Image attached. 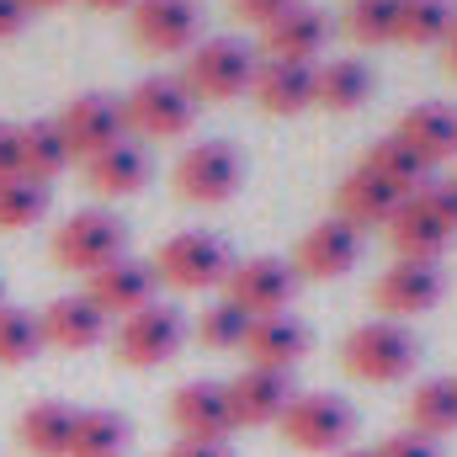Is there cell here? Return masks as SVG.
<instances>
[{
	"label": "cell",
	"instance_id": "1",
	"mask_svg": "<svg viewBox=\"0 0 457 457\" xmlns=\"http://www.w3.org/2000/svg\"><path fill=\"white\" fill-rule=\"evenodd\" d=\"M341 361H345V372L361 378V383H399V378L415 372L420 341L399 320H361L356 330H345Z\"/></svg>",
	"mask_w": 457,
	"mask_h": 457
},
{
	"label": "cell",
	"instance_id": "2",
	"mask_svg": "<svg viewBox=\"0 0 457 457\" xmlns=\"http://www.w3.org/2000/svg\"><path fill=\"white\" fill-rule=\"evenodd\" d=\"M154 277L176 293H208V287H224L228 277V245L208 228H181L170 239H160V250L149 255Z\"/></svg>",
	"mask_w": 457,
	"mask_h": 457
},
{
	"label": "cell",
	"instance_id": "3",
	"mask_svg": "<svg viewBox=\"0 0 457 457\" xmlns=\"http://www.w3.org/2000/svg\"><path fill=\"white\" fill-rule=\"evenodd\" d=\"M203 112V102L187 91L181 75H144L128 96H122V117L128 133L138 138H181Z\"/></svg>",
	"mask_w": 457,
	"mask_h": 457
},
{
	"label": "cell",
	"instance_id": "4",
	"mask_svg": "<svg viewBox=\"0 0 457 457\" xmlns=\"http://www.w3.org/2000/svg\"><path fill=\"white\" fill-rule=\"evenodd\" d=\"M245 181V160L228 138H203V144H187L176 170H170V187L181 203H197V208H219L239 192Z\"/></svg>",
	"mask_w": 457,
	"mask_h": 457
},
{
	"label": "cell",
	"instance_id": "5",
	"mask_svg": "<svg viewBox=\"0 0 457 457\" xmlns=\"http://www.w3.org/2000/svg\"><path fill=\"white\" fill-rule=\"evenodd\" d=\"M122 255H128V228L107 208H80V213H70L64 224L54 228V261L64 271L91 277V271L122 261Z\"/></svg>",
	"mask_w": 457,
	"mask_h": 457
},
{
	"label": "cell",
	"instance_id": "6",
	"mask_svg": "<svg viewBox=\"0 0 457 457\" xmlns=\"http://www.w3.org/2000/svg\"><path fill=\"white\" fill-rule=\"evenodd\" d=\"M277 436L298 453H341L356 436V410L341 394H293V404L277 420Z\"/></svg>",
	"mask_w": 457,
	"mask_h": 457
},
{
	"label": "cell",
	"instance_id": "7",
	"mask_svg": "<svg viewBox=\"0 0 457 457\" xmlns=\"http://www.w3.org/2000/svg\"><path fill=\"white\" fill-rule=\"evenodd\" d=\"M255 70H261V59L250 54V43H239V37H208V43H197L187 54L181 80H187V91L197 102H234V96L250 91Z\"/></svg>",
	"mask_w": 457,
	"mask_h": 457
},
{
	"label": "cell",
	"instance_id": "8",
	"mask_svg": "<svg viewBox=\"0 0 457 457\" xmlns=\"http://www.w3.org/2000/svg\"><path fill=\"white\" fill-rule=\"evenodd\" d=\"M181 341H187V314L176 303H160V298L144 303L138 314L117 320L112 330V351L122 367H160L181 351Z\"/></svg>",
	"mask_w": 457,
	"mask_h": 457
},
{
	"label": "cell",
	"instance_id": "9",
	"mask_svg": "<svg viewBox=\"0 0 457 457\" xmlns=\"http://www.w3.org/2000/svg\"><path fill=\"white\" fill-rule=\"evenodd\" d=\"M224 298L234 309H245L250 320H261V314H287L293 298H298V271H293V261H282V255L234 261L228 277H224Z\"/></svg>",
	"mask_w": 457,
	"mask_h": 457
},
{
	"label": "cell",
	"instance_id": "10",
	"mask_svg": "<svg viewBox=\"0 0 457 457\" xmlns=\"http://www.w3.org/2000/svg\"><path fill=\"white\" fill-rule=\"evenodd\" d=\"M442 293H447L442 266H431V261H394V266H383V277L372 282V309H378L383 320H399V325H404L410 314L436 309Z\"/></svg>",
	"mask_w": 457,
	"mask_h": 457
},
{
	"label": "cell",
	"instance_id": "11",
	"mask_svg": "<svg viewBox=\"0 0 457 457\" xmlns=\"http://www.w3.org/2000/svg\"><path fill=\"white\" fill-rule=\"evenodd\" d=\"M128 27L138 48L149 54H192L203 32V5L197 0H133Z\"/></svg>",
	"mask_w": 457,
	"mask_h": 457
},
{
	"label": "cell",
	"instance_id": "12",
	"mask_svg": "<svg viewBox=\"0 0 457 457\" xmlns=\"http://www.w3.org/2000/svg\"><path fill=\"white\" fill-rule=\"evenodd\" d=\"M59 128L75 149V160H91L102 149H112L128 138V117H122V96H107V91H86L75 96L64 112H59Z\"/></svg>",
	"mask_w": 457,
	"mask_h": 457
},
{
	"label": "cell",
	"instance_id": "13",
	"mask_svg": "<svg viewBox=\"0 0 457 457\" xmlns=\"http://www.w3.org/2000/svg\"><path fill=\"white\" fill-rule=\"evenodd\" d=\"M356 261H361V228H351L336 213L320 219V224L298 239V250H293V271L309 277V282H336Z\"/></svg>",
	"mask_w": 457,
	"mask_h": 457
},
{
	"label": "cell",
	"instance_id": "14",
	"mask_svg": "<svg viewBox=\"0 0 457 457\" xmlns=\"http://www.w3.org/2000/svg\"><path fill=\"white\" fill-rule=\"evenodd\" d=\"M228 415L234 426H277L282 410L293 404V372H271V367H239L224 383Z\"/></svg>",
	"mask_w": 457,
	"mask_h": 457
},
{
	"label": "cell",
	"instance_id": "15",
	"mask_svg": "<svg viewBox=\"0 0 457 457\" xmlns=\"http://www.w3.org/2000/svg\"><path fill=\"white\" fill-rule=\"evenodd\" d=\"M325 43H330V16L320 5H303V0L261 27V54L282 59V64H314L325 54Z\"/></svg>",
	"mask_w": 457,
	"mask_h": 457
},
{
	"label": "cell",
	"instance_id": "16",
	"mask_svg": "<svg viewBox=\"0 0 457 457\" xmlns=\"http://www.w3.org/2000/svg\"><path fill=\"white\" fill-rule=\"evenodd\" d=\"M154 287H160V277H154V266L149 261H133V255H122L112 266H102V271H91L86 277V298L107 314V320H128V314H138L144 303H154Z\"/></svg>",
	"mask_w": 457,
	"mask_h": 457
},
{
	"label": "cell",
	"instance_id": "17",
	"mask_svg": "<svg viewBox=\"0 0 457 457\" xmlns=\"http://www.w3.org/2000/svg\"><path fill=\"white\" fill-rule=\"evenodd\" d=\"M170 420L187 442H224L234 431V415H228V394L224 383L213 378H192L170 394Z\"/></svg>",
	"mask_w": 457,
	"mask_h": 457
},
{
	"label": "cell",
	"instance_id": "18",
	"mask_svg": "<svg viewBox=\"0 0 457 457\" xmlns=\"http://www.w3.org/2000/svg\"><path fill=\"white\" fill-rule=\"evenodd\" d=\"M309 325L298 320V314H261V320H250V336H245V356H250V367H271V372H293L303 356H309Z\"/></svg>",
	"mask_w": 457,
	"mask_h": 457
},
{
	"label": "cell",
	"instance_id": "19",
	"mask_svg": "<svg viewBox=\"0 0 457 457\" xmlns=\"http://www.w3.org/2000/svg\"><path fill=\"white\" fill-rule=\"evenodd\" d=\"M37 325H43V345H59V351H91V345L107 341V314H102L86 293L54 298V303L37 314Z\"/></svg>",
	"mask_w": 457,
	"mask_h": 457
},
{
	"label": "cell",
	"instance_id": "20",
	"mask_svg": "<svg viewBox=\"0 0 457 457\" xmlns=\"http://www.w3.org/2000/svg\"><path fill=\"white\" fill-rule=\"evenodd\" d=\"M255 107L271 117H298L314 107V64H282V59H261L255 80H250Z\"/></svg>",
	"mask_w": 457,
	"mask_h": 457
},
{
	"label": "cell",
	"instance_id": "21",
	"mask_svg": "<svg viewBox=\"0 0 457 457\" xmlns=\"http://www.w3.org/2000/svg\"><path fill=\"white\" fill-rule=\"evenodd\" d=\"M404 192H394L388 181H378L372 170H345L341 187H336V219H345L351 228H383L399 213Z\"/></svg>",
	"mask_w": 457,
	"mask_h": 457
},
{
	"label": "cell",
	"instance_id": "22",
	"mask_svg": "<svg viewBox=\"0 0 457 457\" xmlns=\"http://www.w3.org/2000/svg\"><path fill=\"white\" fill-rule=\"evenodd\" d=\"M75 404L70 399H32L16 415V442L27 457H70V436H75Z\"/></svg>",
	"mask_w": 457,
	"mask_h": 457
},
{
	"label": "cell",
	"instance_id": "23",
	"mask_svg": "<svg viewBox=\"0 0 457 457\" xmlns=\"http://www.w3.org/2000/svg\"><path fill=\"white\" fill-rule=\"evenodd\" d=\"M394 133H399V138L420 154V165L431 170V165H442V160L457 154V107H447V102H415L410 112L399 117Z\"/></svg>",
	"mask_w": 457,
	"mask_h": 457
},
{
	"label": "cell",
	"instance_id": "24",
	"mask_svg": "<svg viewBox=\"0 0 457 457\" xmlns=\"http://www.w3.org/2000/svg\"><path fill=\"white\" fill-rule=\"evenodd\" d=\"M149 170H154L149 149L133 144V138H122V144H112V149H102V154L86 160V187L96 197H133V192L149 187Z\"/></svg>",
	"mask_w": 457,
	"mask_h": 457
},
{
	"label": "cell",
	"instance_id": "25",
	"mask_svg": "<svg viewBox=\"0 0 457 457\" xmlns=\"http://www.w3.org/2000/svg\"><path fill=\"white\" fill-rule=\"evenodd\" d=\"M388 245H394V261H431V266H442V255H447V245H453L457 234L436 224L415 197H404L399 203V213L388 219Z\"/></svg>",
	"mask_w": 457,
	"mask_h": 457
},
{
	"label": "cell",
	"instance_id": "26",
	"mask_svg": "<svg viewBox=\"0 0 457 457\" xmlns=\"http://www.w3.org/2000/svg\"><path fill=\"white\" fill-rule=\"evenodd\" d=\"M367 96H372V64L367 59H325V64H314V107H325V112H356V107H367Z\"/></svg>",
	"mask_w": 457,
	"mask_h": 457
},
{
	"label": "cell",
	"instance_id": "27",
	"mask_svg": "<svg viewBox=\"0 0 457 457\" xmlns=\"http://www.w3.org/2000/svg\"><path fill=\"white\" fill-rule=\"evenodd\" d=\"M70 160H75V149H70L59 117H32V122H21V176L54 181V176L70 170Z\"/></svg>",
	"mask_w": 457,
	"mask_h": 457
},
{
	"label": "cell",
	"instance_id": "28",
	"mask_svg": "<svg viewBox=\"0 0 457 457\" xmlns=\"http://www.w3.org/2000/svg\"><path fill=\"white\" fill-rule=\"evenodd\" d=\"M404 420L415 436H453L457 431V378H426L410 399H404Z\"/></svg>",
	"mask_w": 457,
	"mask_h": 457
},
{
	"label": "cell",
	"instance_id": "29",
	"mask_svg": "<svg viewBox=\"0 0 457 457\" xmlns=\"http://www.w3.org/2000/svg\"><path fill=\"white\" fill-rule=\"evenodd\" d=\"M361 170H372L378 181H388V187H394V192H404V197H410V192L431 176V170L420 165V154H415L399 133L372 138V144H367V154H361Z\"/></svg>",
	"mask_w": 457,
	"mask_h": 457
},
{
	"label": "cell",
	"instance_id": "30",
	"mask_svg": "<svg viewBox=\"0 0 457 457\" xmlns=\"http://www.w3.org/2000/svg\"><path fill=\"white\" fill-rule=\"evenodd\" d=\"M133 442V426L128 415L117 410H80L75 415V436H70V457H122Z\"/></svg>",
	"mask_w": 457,
	"mask_h": 457
},
{
	"label": "cell",
	"instance_id": "31",
	"mask_svg": "<svg viewBox=\"0 0 457 457\" xmlns=\"http://www.w3.org/2000/svg\"><path fill=\"white\" fill-rule=\"evenodd\" d=\"M453 21H457L453 0H399L394 43H404V48H431V43H447Z\"/></svg>",
	"mask_w": 457,
	"mask_h": 457
},
{
	"label": "cell",
	"instance_id": "32",
	"mask_svg": "<svg viewBox=\"0 0 457 457\" xmlns=\"http://www.w3.org/2000/svg\"><path fill=\"white\" fill-rule=\"evenodd\" d=\"M54 203V187L48 181H32V176H5L0 181V228L16 234V228H32Z\"/></svg>",
	"mask_w": 457,
	"mask_h": 457
},
{
	"label": "cell",
	"instance_id": "33",
	"mask_svg": "<svg viewBox=\"0 0 457 457\" xmlns=\"http://www.w3.org/2000/svg\"><path fill=\"white\" fill-rule=\"evenodd\" d=\"M43 351V325L32 309H0V367H27Z\"/></svg>",
	"mask_w": 457,
	"mask_h": 457
},
{
	"label": "cell",
	"instance_id": "34",
	"mask_svg": "<svg viewBox=\"0 0 457 457\" xmlns=\"http://www.w3.org/2000/svg\"><path fill=\"white\" fill-rule=\"evenodd\" d=\"M394 21H399V0H345V32L361 48L394 43Z\"/></svg>",
	"mask_w": 457,
	"mask_h": 457
},
{
	"label": "cell",
	"instance_id": "35",
	"mask_svg": "<svg viewBox=\"0 0 457 457\" xmlns=\"http://www.w3.org/2000/svg\"><path fill=\"white\" fill-rule=\"evenodd\" d=\"M245 336H250V314H245V309H234L224 293L197 314V341L213 345V351H239Z\"/></svg>",
	"mask_w": 457,
	"mask_h": 457
},
{
	"label": "cell",
	"instance_id": "36",
	"mask_svg": "<svg viewBox=\"0 0 457 457\" xmlns=\"http://www.w3.org/2000/svg\"><path fill=\"white\" fill-rule=\"evenodd\" d=\"M410 197H415L436 224L447 228V234H457V176H426Z\"/></svg>",
	"mask_w": 457,
	"mask_h": 457
},
{
	"label": "cell",
	"instance_id": "37",
	"mask_svg": "<svg viewBox=\"0 0 457 457\" xmlns=\"http://www.w3.org/2000/svg\"><path fill=\"white\" fill-rule=\"evenodd\" d=\"M372 457H442V442H431V436H415V431H394V436H383Z\"/></svg>",
	"mask_w": 457,
	"mask_h": 457
},
{
	"label": "cell",
	"instance_id": "38",
	"mask_svg": "<svg viewBox=\"0 0 457 457\" xmlns=\"http://www.w3.org/2000/svg\"><path fill=\"white\" fill-rule=\"evenodd\" d=\"M234 5V16L239 21H255V27H266V21H277L282 11H293L298 0H228Z\"/></svg>",
	"mask_w": 457,
	"mask_h": 457
},
{
	"label": "cell",
	"instance_id": "39",
	"mask_svg": "<svg viewBox=\"0 0 457 457\" xmlns=\"http://www.w3.org/2000/svg\"><path fill=\"white\" fill-rule=\"evenodd\" d=\"M21 176V122H0V181Z\"/></svg>",
	"mask_w": 457,
	"mask_h": 457
},
{
	"label": "cell",
	"instance_id": "40",
	"mask_svg": "<svg viewBox=\"0 0 457 457\" xmlns=\"http://www.w3.org/2000/svg\"><path fill=\"white\" fill-rule=\"evenodd\" d=\"M27 21H32V11H27L21 0H0V43H5V37H16Z\"/></svg>",
	"mask_w": 457,
	"mask_h": 457
},
{
	"label": "cell",
	"instance_id": "41",
	"mask_svg": "<svg viewBox=\"0 0 457 457\" xmlns=\"http://www.w3.org/2000/svg\"><path fill=\"white\" fill-rule=\"evenodd\" d=\"M170 457H234V453H228V442H187V436H181V442L170 447Z\"/></svg>",
	"mask_w": 457,
	"mask_h": 457
},
{
	"label": "cell",
	"instance_id": "42",
	"mask_svg": "<svg viewBox=\"0 0 457 457\" xmlns=\"http://www.w3.org/2000/svg\"><path fill=\"white\" fill-rule=\"evenodd\" d=\"M442 59H447V75H457V21H453V32H447V43H442Z\"/></svg>",
	"mask_w": 457,
	"mask_h": 457
},
{
	"label": "cell",
	"instance_id": "43",
	"mask_svg": "<svg viewBox=\"0 0 457 457\" xmlns=\"http://www.w3.org/2000/svg\"><path fill=\"white\" fill-rule=\"evenodd\" d=\"M80 5H91V11H133V0H80Z\"/></svg>",
	"mask_w": 457,
	"mask_h": 457
},
{
	"label": "cell",
	"instance_id": "44",
	"mask_svg": "<svg viewBox=\"0 0 457 457\" xmlns=\"http://www.w3.org/2000/svg\"><path fill=\"white\" fill-rule=\"evenodd\" d=\"M27 11H54V5H64V0H21Z\"/></svg>",
	"mask_w": 457,
	"mask_h": 457
},
{
	"label": "cell",
	"instance_id": "45",
	"mask_svg": "<svg viewBox=\"0 0 457 457\" xmlns=\"http://www.w3.org/2000/svg\"><path fill=\"white\" fill-rule=\"evenodd\" d=\"M336 457H372V453H361V447H341Z\"/></svg>",
	"mask_w": 457,
	"mask_h": 457
},
{
	"label": "cell",
	"instance_id": "46",
	"mask_svg": "<svg viewBox=\"0 0 457 457\" xmlns=\"http://www.w3.org/2000/svg\"><path fill=\"white\" fill-rule=\"evenodd\" d=\"M0 309H5V287H0Z\"/></svg>",
	"mask_w": 457,
	"mask_h": 457
}]
</instances>
